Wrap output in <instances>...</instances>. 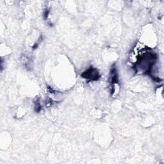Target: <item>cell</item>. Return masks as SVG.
Wrapping results in <instances>:
<instances>
[{
	"mask_svg": "<svg viewBox=\"0 0 164 164\" xmlns=\"http://www.w3.org/2000/svg\"><path fill=\"white\" fill-rule=\"evenodd\" d=\"M49 14H50V10L48 8H46L44 11V14H43V17L45 20H46V19L48 18Z\"/></svg>",
	"mask_w": 164,
	"mask_h": 164,
	"instance_id": "4",
	"label": "cell"
},
{
	"mask_svg": "<svg viewBox=\"0 0 164 164\" xmlns=\"http://www.w3.org/2000/svg\"><path fill=\"white\" fill-rule=\"evenodd\" d=\"M119 84V76L116 67L112 66L110 71V94L113 95L115 92V85Z\"/></svg>",
	"mask_w": 164,
	"mask_h": 164,
	"instance_id": "2",
	"label": "cell"
},
{
	"mask_svg": "<svg viewBox=\"0 0 164 164\" xmlns=\"http://www.w3.org/2000/svg\"><path fill=\"white\" fill-rule=\"evenodd\" d=\"M81 76L82 78L88 81H98L101 78V75L100 74L98 70L92 66L90 67L87 70L84 71Z\"/></svg>",
	"mask_w": 164,
	"mask_h": 164,
	"instance_id": "1",
	"label": "cell"
},
{
	"mask_svg": "<svg viewBox=\"0 0 164 164\" xmlns=\"http://www.w3.org/2000/svg\"><path fill=\"white\" fill-rule=\"evenodd\" d=\"M41 109H42V107H41V104L40 103L39 100H38L35 103V112H39L41 110Z\"/></svg>",
	"mask_w": 164,
	"mask_h": 164,
	"instance_id": "3",
	"label": "cell"
}]
</instances>
